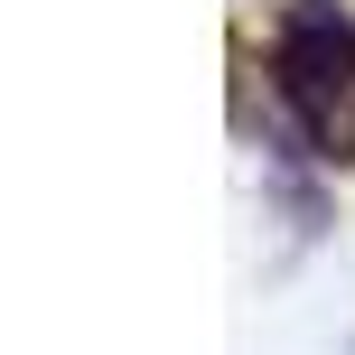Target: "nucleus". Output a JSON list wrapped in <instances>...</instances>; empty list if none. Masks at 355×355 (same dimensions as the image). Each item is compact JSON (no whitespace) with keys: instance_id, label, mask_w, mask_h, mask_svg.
Returning a JSON list of instances; mask_svg holds the SVG:
<instances>
[{"instance_id":"nucleus-1","label":"nucleus","mask_w":355,"mask_h":355,"mask_svg":"<svg viewBox=\"0 0 355 355\" xmlns=\"http://www.w3.org/2000/svg\"><path fill=\"white\" fill-rule=\"evenodd\" d=\"M271 85L318 159H355V19L337 0H290L271 28Z\"/></svg>"}]
</instances>
